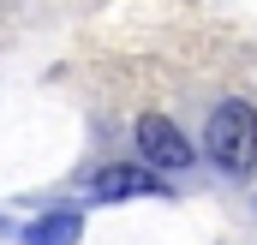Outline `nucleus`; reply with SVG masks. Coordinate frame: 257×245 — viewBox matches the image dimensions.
Instances as JSON below:
<instances>
[{
    "label": "nucleus",
    "mask_w": 257,
    "mask_h": 245,
    "mask_svg": "<svg viewBox=\"0 0 257 245\" xmlns=\"http://www.w3.org/2000/svg\"><path fill=\"white\" fill-rule=\"evenodd\" d=\"M209 156H215V168H227V174H251L257 168V108L251 102H221L215 114H209Z\"/></svg>",
    "instance_id": "1"
},
{
    "label": "nucleus",
    "mask_w": 257,
    "mask_h": 245,
    "mask_svg": "<svg viewBox=\"0 0 257 245\" xmlns=\"http://www.w3.org/2000/svg\"><path fill=\"white\" fill-rule=\"evenodd\" d=\"M138 156H144V168H186L192 162V144H186V132L168 120V114H144L138 120Z\"/></svg>",
    "instance_id": "2"
},
{
    "label": "nucleus",
    "mask_w": 257,
    "mask_h": 245,
    "mask_svg": "<svg viewBox=\"0 0 257 245\" xmlns=\"http://www.w3.org/2000/svg\"><path fill=\"white\" fill-rule=\"evenodd\" d=\"M162 191V174L144 168V162H120V168H102L90 180V197L96 203H120V197H156Z\"/></svg>",
    "instance_id": "3"
},
{
    "label": "nucleus",
    "mask_w": 257,
    "mask_h": 245,
    "mask_svg": "<svg viewBox=\"0 0 257 245\" xmlns=\"http://www.w3.org/2000/svg\"><path fill=\"white\" fill-rule=\"evenodd\" d=\"M84 239V221L78 215H42L24 227V245H78Z\"/></svg>",
    "instance_id": "4"
}]
</instances>
